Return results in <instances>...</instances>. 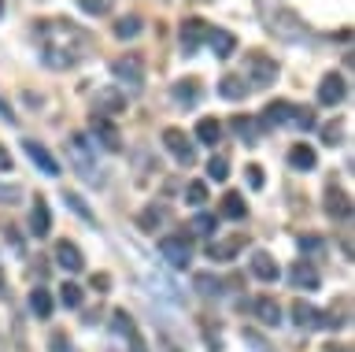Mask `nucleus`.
Returning a JSON list of instances; mask_svg holds the SVG:
<instances>
[{
    "mask_svg": "<svg viewBox=\"0 0 355 352\" xmlns=\"http://www.w3.org/2000/svg\"><path fill=\"white\" fill-rule=\"evenodd\" d=\"M163 219H166V212H163V208H148V212L141 215V223H144V226H159Z\"/></svg>",
    "mask_w": 355,
    "mask_h": 352,
    "instance_id": "obj_44",
    "label": "nucleus"
},
{
    "mask_svg": "<svg viewBox=\"0 0 355 352\" xmlns=\"http://www.w3.org/2000/svg\"><path fill=\"white\" fill-rule=\"evenodd\" d=\"M130 352H148V345H144V337H141V334H133V337H130Z\"/></svg>",
    "mask_w": 355,
    "mask_h": 352,
    "instance_id": "obj_48",
    "label": "nucleus"
},
{
    "mask_svg": "<svg viewBox=\"0 0 355 352\" xmlns=\"http://www.w3.org/2000/svg\"><path fill=\"white\" fill-rule=\"evenodd\" d=\"M193 285H196L204 296H218V293H222V278H215L211 271H200L196 278H193Z\"/></svg>",
    "mask_w": 355,
    "mask_h": 352,
    "instance_id": "obj_31",
    "label": "nucleus"
},
{
    "mask_svg": "<svg viewBox=\"0 0 355 352\" xmlns=\"http://www.w3.org/2000/svg\"><path fill=\"white\" fill-rule=\"evenodd\" d=\"M218 137H222V126L215 123V119H200V123H196V141H200V145H211V149H215Z\"/></svg>",
    "mask_w": 355,
    "mask_h": 352,
    "instance_id": "obj_29",
    "label": "nucleus"
},
{
    "mask_svg": "<svg viewBox=\"0 0 355 352\" xmlns=\"http://www.w3.org/2000/svg\"><path fill=\"white\" fill-rule=\"evenodd\" d=\"M263 19H266V34H274L277 41H300L307 34V23L300 19L293 8L285 4H274V8H263Z\"/></svg>",
    "mask_w": 355,
    "mask_h": 352,
    "instance_id": "obj_2",
    "label": "nucleus"
},
{
    "mask_svg": "<svg viewBox=\"0 0 355 352\" xmlns=\"http://www.w3.org/2000/svg\"><path fill=\"white\" fill-rule=\"evenodd\" d=\"M252 274L259 282H277V274H282V271H277V263H274L270 252H255V256H252Z\"/></svg>",
    "mask_w": 355,
    "mask_h": 352,
    "instance_id": "obj_21",
    "label": "nucleus"
},
{
    "mask_svg": "<svg viewBox=\"0 0 355 352\" xmlns=\"http://www.w3.org/2000/svg\"><path fill=\"white\" fill-rule=\"evenodd\" d=\"M244 341H248V345L255 349V352H270V345H266V341L255 334V330H244Z\"/></svg>",
    "mask_w": 355,
    "mask_h": 352,
    "instance_id": "obj_45",
    "label": "nucleus"
},
{
    "mask_svg": "<svg viewBox=\"0 0 355 352\" xmlns=\"http://www.w3.org/2000/svg\"><path fill=\"white\" fill-rule=\"evenodd\" d=\"M159 256L171 263V267H189V260H193V245H189V237L185 234H171V237H163L159 241Z\"/></svg>",
    "mask_w": 355,
    "mask_h": 352,
    "instance_id": "obj_7",
    "label": "nucleus"
},
{
    "mask_svg": "<svg viewBox=\"0 0 355 352\" xmlns=\"http://www.w3.org/2000/svg\"><path fill=\"white\" fill-rule=\"evenodd\" d=\"M0 171H11V152L0 145Z\"/></svg>",
    "mask_w": 355,
    "mask_h": 352,
    "instance_id": "obj_49",
    "label": "nucleus"
},
{
    "mask_svg": "<svg viewBox=\"0 0 355 352\" xmlns=\"http://www.w3.org/2000/svg\"><path fill=\"white\" fill-rule=\"evenodd\" d=\"M89 137H93V145L107 149V152H119L122 149V134L115 130V123H107V119H100V115L89 119Z\"/></svg>",
    "mask_w": 355,
    "mask_h": 352,
    "instance_id": "obj_9",
    "label": "nucleus"
},
{
    "mask_svg": "<svg viewBox=\"0 0 355 352\" xmlns=\"http://www.w3.org/2000/svg\"><path fill=\"white\" fill-rule=\"evenodd\" d=\"M22 201V185H15V182H11V185H4V182H0V204H19Z\"/></svg>",
    "mask_w": 355,
    "mask_h": 352,
    "instance_id": "obj_39",
    "label": "nucleus"
},
{
    "mask_svg": "<svg viewBox=\"0 0 355 352\" xmlns=\"http://www.w3.org/2000/svg\"><path fill=\"white\" fill-rule=\"evenodd\" d=\"M49 230H52V212H49V204H44V196H37L30 208V234L33 237H49Z\"/></svg>",
    "mask_w": 355,
    "mask_h": 352,
    "instance_id": "obj_15",
    "label": "nucleus"
},
{
    "mask_svg": "<svg viewBox=\"0 0 355 352\" xmlns=\"http://www.w3.org/2000/svg\"><path fill=\"white\" fill-rule=\"evenodd\" d=\"M166 352H178V349H166Z\"/></svg>",
    "mask_w": 355,
    "mask_h": 352,
    "instance_id": "obj_52",
    "label": "nucleus"
},
{
    "mask_svg": "<svg viewBox=\"0 0 355 352\" xmlns=\"http://www.w3.org/2000/svg\"><path fill=\"white\" fill-rule=\"evenodd\" d=\"M204 37H207L204 19H185V23H182V52H185V56H193Z\"/></svg>",
    "mask_w": 355,
    "mask_h": 352,
    "instance_id": "obj_14",
    "label": "nucleus"
},
{
    "mask_svg": "<svg viewBox=\"0 0 355 352\" xmlns=\"http://www.w3.org/2000/svg\"><path fill=\"white\" fill-rule=\"evenodd\" d=\"M204 201H207V185H204V182H189V185H185V204L200 208Z\"/></svg>",
    "mask_w": 355,
    "mask_h": 352,
    "instance_id": "obj_37",
    "label": "nucleus"
},
{
    "mask_svg": "<svg viewBox=\"0 0 355 352\" xmlns=\"http://www.w3.org/2000/svg\"><path fill=\"white\" fill-rule=\"evenodd\" d=\"M67 156H71L74 171L82 174L89 185H100V182H104V174H100V167H96V145H93L85 134H71V137H67Z\"/></svg>",
    "mask_w": 355,
    "mask_h": 352,
    "instance_id": "obj_3",
    "label": "nucleus"
},
{
    "mask_svg": "<svg viewBox=\"0 0 355 352\" xmlns=\"http://www.w3.org/2000/svg\"><path fill=\"white\" fill-rule=\"evenodd\" d=\"M60 301H63V308H82V301H85L82 285H74V282L60 285Z\"/></svg>",
    "mask_w": 355,
    "mask_h": 352,
    "instance_id": "obj_34",
    "label": "nucleus"
},
{
    "mask_svg": "<svg viewBox=\"0 0 355 352\" xmlns=\"http://www.w3.org/2000/svg\"><path fill=\"white\" fill-rule=\"evenodd\" d=\"M318 126V119L311 108H296V119H293V130H315Z\"/></svg>",
    "mask_w": 355,
    "mask_h": 352,
    "instance_id": "obj_38",
    "label": "nucleus"
},
{
    "mask_svg": "<svg viewBox=\"0 0 355 352\" xmlns=\"http://www.w3.org/2000/svg\"><path fill=\"white\" fill-rule=\"evenodd\" d=\"M318 319H322V312H318V308H311L307 301H296V304H293V323H296L300 330H315Z\"/></svg>",
    "mask_w": 355,
    "mask_h": 352,
    "instance_id": "obj_24",
    "label": "nucleus"
},
{
    "mask_svg": "<svg viewBox=\"0 0 355 352\" xmlns=\"http://www.w3.org/2000/svg\"><path fill=\"white\" fill-rule=\"evenodd\" d=\"M82 12L85 15H107L111 4H107V0H82Z\"/></svg>",
    "mask_w": 355,
    "mask_h": 352,
    "instance_id": "obj_42",
    "label": "nucleus"
},
{
    "mask_svg": "<svg viewBox=\"0 0 355 352\" xmlns=\"http://www.w3.org/2000/svg\"><path fill=\"white\" fill-rule=\"evenodd\" d=\"M111 74H115V82L130 85V93H141L144 90V63L141 56H122L111 63Z\"/></svg>",
    "mask_w": 355,
    "mask_h": 352,
    "instance_id": "obj_6",
    "label": "nucleus"
},
{
    "mask_svg": "<svg viewBox=\"0 0 355 352\" xmlns=\"http://www.w3.org/2000/svg\"><path fill=\"white\" fill-rule=\"evenodd\" d=\"M218 93L226 97V101H244L252 90H248V82H244V74H226V78L218 82Z\"/></svg>",
    "mask_w": 355,
    "mask_h": 352,
    "instance_id": "obj_22",
    "label": "nucleus"
},
{
    "mask_svg": "<svg viewBox=\"0 0 355 352\" xmlns=\"http://www.w3.org/2000/svg\"><path fill=\"white\" fill-rule=\"evenodd\" d=\"M241 245H244V237H233V241H211V245H207V256L226 263V260L237 256V249H241Z\"/></svg>",
    "mask_w": 355,
    "mask_h": 352,
    "instance_id": "obj_26",
    "label": "nucleus"
},
{
    "mask_svg": "<svg viewBox=\"0 0 355 352\" xmlns=\"http://www.w3.org/2000/svg\"><path fill=\"white\" fill-rule=\"evenodd\" d=\"M0 290H4V271H0Z\"/></svg>",
    "mask_w": 355,
    "mask_h": 352,
    "instance_id": "obj_50",
    "label": "nucleus"
},
{
    "mask_svg": "<svg viewBox=\"0 0 355 352\" xmlns=\"http://www.w3.org/2000/svg\"><path fill=\"white\" fill-rule=\"evenodd\" d=\"M344 93H348V85H344L340 74H326V78L318 82V104L322 108H337L344 101Z\"/></svg>",
    "mask_w": 355,
    "mask_h": 352,
    "instance_id": "obj_10",
    "label": "nucleus"
},
{
    "mask_svg": "<svg viewBox=\"0 0 355 352\" xmlns=\"http://www.w3.org/2000/svg\"><path fill=\"white\" fill-rule=\"evenodd\" d=\"M171 97H174V104H182V108H193V104L200 101V85H196V78L174 82V90H171Z\"/></svg>",
    "mask_w": 355,
    "mask_h": 352,
    "instance_id": "obj_23",
    "label": "nucleus"
},
{
    "mask_svg": "<svg viewBox=\"0 0 355 352\" xmlns=\"http://www.w3.org/2000/svg\"><path fill=\"white\" fill-rule=\"evenodd\" d=\"M315 163H318L315 149H311V145H304V141L288 149V167H293V171H315Z\"/></svg>",
    "mask_w": 355,
    "mask_h": 352,
    "instance_id": "obj_20",
    "label": "nucleus"
},
{
    "mask_svg": "<svg viewBox=\"0 0 355 352\" xmlns=\"http://www.w3.org/2000/svg\"><path fill=\"white\" fill-rule=\"evenodd\" d=\"M63 201H67V208H71V212H74L78 219H85V223H93V226H96V215L89 212V208H85V201H82V196H78V193L63 190Z\"/></svg>",
    "mask_w": 355,
    "mask_h": 352,
    "instance_id": "obj_32",
    "label": "nucleus"
},
{
    "mask_svg": "<svg viewBox=\"0 0 355 352\" xmlns=\"http://www.w3.org/2000/svg\"><path fill=\"white\" fill-rule=\"evenodd\" d=\"M293 119H296V104L274 101V104L263 108V119H259V123H263V126H293Z\"/></svg>",
    "mask_w": 355,
    "mask_h": 352,
    "instance_id": "obj_12",
    "label": "nucleus"
},
{
    "mask_svg": "<svg viewBox=\"0 0 355 352\" xmlns=\"http://www.w3.org/2000/svg\"><path fill=\"white\" fill-rule=\"evenodd\" d=\"M222 215L233 219V223L248 215V204H244V196H241V193H226V196H222Z\"/></svg>",
    "mask_w": 355,
    "mask_h": 352,
    "instance_id": "obj_28",
    "label": "nucleus"
},
{
    "mask_svg": "<svg viewBox=\"0 0 355 352\" xmlns=\"http://www.w3.org/2000/svg\"><path fill=\"white\" fill-rule=\"evenodd\" d=\"M107 285H111L107 274H93V290H96V293H107Z\"/></svg>",
    "mask_w": 355,
    "mask_h": 352,
    "instance_id": "obj_47",
    "label": "nucleus"
},
{
    "mask_svg": "<svg viewBox=\"0 0 355 352\" xmlns=\"http://www.w3.org/2000/svg\"><path fill=\"white\" fill-rule=\"evenodd\" d=\"M163 145H166V152L182 163V167H193L196 163V145L185 137V130H178V126H166L163 130Z\"/></svg>",
    "mask_w": 355,
    "mask_h": 352,
    "instance_id": "obj_5",
    "label": "nucleus"
},
{
    "mask_svg": "<svg viewBox=\"0 0 355 352\" xmlns=\"http://www.w3.org/2000/svg\"><path fill=\"white\" fill-rule=\"evenodd\" d=\"M244 171H248V185H252V190H263V167H259V163H248V167H244Z\"/></svg>",
    "mask_w": 355,
    "mask_h": 352,
    "instance_id": "obj_43",
    "label": "nucleus"
},
{
    "mask_svg": "<svg viewBox=\"0 0 355 352\" xmlns=\"http://www.w3.org/2000/svg\"><path fill=\"white\" fill-rule=\"evenodd\" d=\"M22 152H26L30 156V163L33 167H41L44 174H49V178H55V174H60V163L52 160V152L41 145V141H22Z\"/></svg>",
    "mask_w": 355,
    "mask_h": 352,
    "instance_id": "obj_11",
    "label": "nucleus"
},
{
    "mask_svg": "<svg viewBox=\"0 0 355 352\" xmlns=\"http://www.w3.org/2000/svg\"><path fill=\"white\" fill-rule=\"evenodd\" d=\"M30 312L37 315V319H49V315H52V296H49V290H33V293H30Z\"/></svg>",
    "mask_w": 355,
    "mask_h": 352,
    "instance_id": "obj_30",
    "label": "nucleus"
},
{
    "mask_svg": "<svg viewBox=\"0 0 355 352\" xmlns=\"http://www.w3.org/2000/svg\"><path fill=\"white\" fill-rule=\"evenodd\" d=\"M340 137H344V126L340 123H329V126H322V141L333 149V145H340Z\"/></svg>",
    "mask_w": 355,
    "mask_h": 352,
    "instance_id": "obj_40",
    "label": "nucleus"
},
{
    "mask_svg": "<svg viewBox=\"0 0 355 352\" xmlns=\"http://www.w3.org/2000/svg\"><path fill=\"white\" fill-rule=\"evenodd\" d=\"M55 263H60L63 271H71V274H78V271L85 267L82 249H78L74 241H60V245H55Z\"/></svg>",
    "mask_w": 355,
    "mask_h": 352,
    "instance_id": "obj_16",
    "label": "nucleus"
},
{
    "mask_svg": "<svg viewBox=\"0 0 355 352\" xmlns=\"http://www.w3.org/2000/svg\"><path fill=\"white\" fill-rule=\"evenodd\" d=\"M288 282H293V290H318V271L307 260H296L288 271Z\"/></svg>",
    "mask_w": 355,
    "mask_h": 352,
    "instance_id": "obj_18",
    "label": "nucleus"
},
{
    "mask_svg": "<svg viewBox=\"0 0 355 352\" xmlns=\"http://www.w3.org/2000/svg\"><path fill=\"white\" fill-rule=\"evenodd\" d=\"M255 315H259L263 326H277V323H282V308H277V301H270V296H259V301H255Z\"/></svg>",
    "mask_w": 355,
    "mask_h": 352,
    "instance_id": "obj_25",
    "label": "nucleus"
},
{
    "mask_svg": "<svg viewBox=\"0 0 355 352\" xmlns=\"http://www.w3.org/2000/svg\"><path fill=\"white\" fill-rule=\"evenodd\" d=\"M207 49L215 52V60H230L233 52H237V37L230 34V30H207Z\"/></svg>",
    "mask_w": 355,
    "mask_h": 352,
    "instance_id": "obj_13",
    "label": "nucleus"
},
{
    "mask_svg": "<svg viewBox=\"0 0 355 352\" xmlns=\"http://www.w3.org/2000/svg\"><path fill=\"white\" fill-rule=\"evenodd\" d=\"M111 330H115L119 337H133V334H137V330H133V319H130L126 312H115V315H111Z\"/></svg>",
    "mask_w": 355,
    "mask_h": 352,
    "instance_id": "obj_36",
    "label": "nucleus"
},
{
    "mask_svg": "<svg viewBox=\"0 0 355 352\" xmlns=\"http://www.w3.org/2000/svg\"><path fill=\"white\" fill-rule=\"evenodd\" d=\"M207 178H211V182H226V178H230V160H226V156H211Z\"/></svg>",
    "mask_w": 355,
    "mask_h": 352,
    "instance_id": "obj_35",
    "label": "nucleus"
},
{
    "mask_svg": "<svg viewBox=\"0 0 355 352\" xmlns=\"http://www.w3.org/2000/svg\"><path fill=\"white\" fill-rule=\"evenodd\" d=\"M189 230H193V234H200V237H211V234L218 230V219H215V215H204V212H200V215L193 219V223H189Z\"/></svg>",
    "mask_w": 355,
    "mask_h": 352,
    "instance_id": "obj_33",
    "label": "nucleus"
},
{
    "mask_svg": "<svg viewBox=\"0 0 355 352\" xmlns=\"http://www.w3.org/2000/svg\"><path fill=\"white\" fill-rule=\"evenodd\" d=\"M0 15H4V4H0Z\"/></svg>",
    "mask_w": 355,
    "mask_h": 352,
    "instance_id": "obj_51",
    "label": "nucleus"
},
{
    "mask_svg": "<svg viewBox=\"0 0 355 352\" xmlns=\"http://www.w3.org/2000/svg\"><path fill=\"white\" fill-rule=\"evenodd\" d=\"M144 30V23H141V15H122L119 23H115V37L119 41H133Z\"/></svg>",
    "mask_w": 355,
    "mask_h": 352,
    "instance_id": "obj_27",
    "label": "nucleus"
},
{
    "mask_svg": "<svg viewBox=\"0 0 355 352\" xmlns=\"http://www.w3.org/2000/svg\"><path fill=\"white\" fill-rule=\"evenodd\" d=\"M296 245H300V252H318V249H322V241H318V237H300Z\"/></svg>",
    "mask_w": 355,
    "mask_h": 352,
    "instance_id": "obj_46",
    "label": "nucleus"
},
{
    "mask_svg": "<svg viewBox=\"0 0 355 352\" xmlns=\"http://www.w3.org/2000/svg\"><path fill=\"white\" fill-rule=\"evenodd\" d=\"M41 34V63L52 71H71L74 63H82L89 56V49H93V37L85 34V30L78 26H67V23H41L37 26Z\"/></svg>",
    "mask_w": 355,
    "mask_h": 352,
    "instance_id": "obj_1",
    "label": "nucleus"
},
{
    "mask_svg": "<svg viewBox=\"0 0 355 352\" xmlns=\"http://www.w3.org/2000/svg\"><path fill=\"white\" fill-rule=\"evenodd\" d=\"M233 134H237L244 145H259V141H263V123H259V119H252V115H237V119H233Z\"/></svg>",
    "mask_w": 355,
    "mask_h": 352,
    "instance_id": "obj_17",
    "label": "nucleus"
},
{
    "mask_svg": "<svg viewBox=\"0 0 355 352\" xmlns=\"http://www.w3.org/2000/svg\"><path fill=\"white\" fill-rule=\"evenodd\" d=\"M348 212H352L348 193L337 190V185H329V190H326V215L329 219H348Z\"/></svg>",
    "mask_w": 355,
    "mask_h": 352,
    "instance_id": "obj_19",
    "label": "nucleus"
},
{
    "mask_svg": "<svg viewBox=\"0 0 355 352\" xmlns=\"http://www.w3.org/2000/svg\"><path fill=\"white\" fill-rule=\"evenodd\" d=\"M49 352H74V345H71V337H67V334L55 330V334L49 337Z\"/></svg>",
    "mask_w": 355,
    "mask_h": 352,
    "instance_id": "obj_41",
    "label": "nucleus"
},
{
    "mask_svg": "<svg viewBox=\"0 0 355 352\" xmlns=\"http://www.w3.org/2000/svg\"><path fill=\"white\" fill-rule=\"evenodd\" d=\"M96 112H100V119L126 112V93H122L119 85H104V90H96L93 93V115Z\"/></svg>",
    "mask_w": 355,
    "mask_h": 352,
    "instance_id": "obj_8",
    "label": "nucleus"
},
{
    "mask_svg": "<svg viewBox=\"0 0 355 352\" xmlns=\"http://www.w3.org/2000/svg\"><path fill=\"white\" fill-rule=\"evenodd\" d=\"M244 67H248V78L244 82H252L248 90H266V85L277 82V63L270 56H263V52H248V56H244Z\"/></svg>",
    "mask_w": 355,
    "mask_h": 352,
    "instance_id": "obj_4",
    "label": "nucleus"
}]
</instances>
